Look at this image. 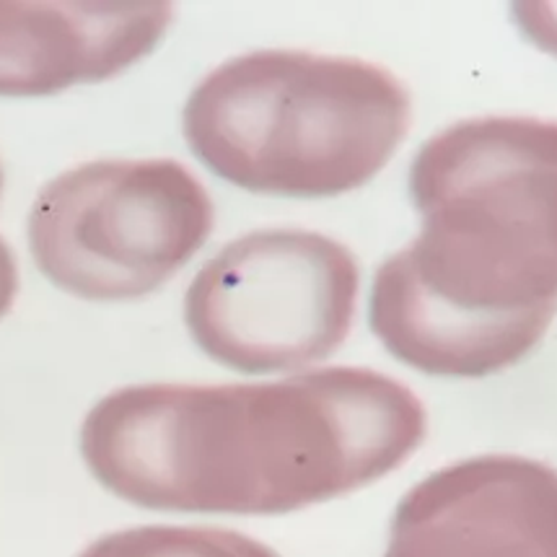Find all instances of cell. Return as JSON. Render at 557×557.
I'll use <instances>...</instances> for the list:
<instances>
[{
	"mask_svg": "<svg viewBox=\"0 0 557 557\" xmlns=\"http://www.w3.org/2000/svg\"><path fill=\"white\" fill-rule=\"evenodd\" d=\"M425 407L384 373L322 369L270 384H143L81 428L88 472L153 511L277 516L382 480L425 438Z\"/></svg>",
	"mask_w": 557,
	"mask_h": 557,
	"instance_id": "6da1fadb",
	"label": "cell"
},
{
	"mask_svg": "<svg viewBox=\"0 0 557 557\" xmlns=\"http://www.w3.org/2000/svg\"><path fill=\"white\" fill-rule=\"evenodd\" d=\"M410 197L423 228L376 270L373 335L428 376L524 361L557 314V122L446 127L412 161Z\"/></svg>",
	"mask_w": 557,
	"mask_h": 557,
	"instance_id": "7a4b0ae2",
	"label": "cell"
},
{
	"mask_svg": "<svg viewBox=\"0 0 557 557\" xmlns=\"http://www.w3.org/2000/svg\"><path fill=\"white\" fill-rule=\"evenodd\" d=\"M410 127V94L356 58L260 50L208 73L185 107L197 159L231 185L337 197L369 185Z\"/></svg>",
	"mask_w": 557,
	"mask_h": 557,
	"instance_id": "3957f363",
	"label": "cell"
},
{
	"mask_svg": "<svg viewBox=\"0 0 557 557\" xmlns=\"http://www.w3.org/2000/svg\"><path fill=\"white\" fill-rule=\"evenodd\" d=\"M210 231V195L176 161H91L37 195L29 249L65 294L131 301L172 281Z\"/></svg>",
	"mask_w": 557,
	"mask_h": 557,
	"instance_id": "277c9868",
	"label": "cell"
},
{
	"mask_svg": "<svg viewBox=\"0 0 557 557\" xmlns=\"http://www.w3.org/2000/svg\"><path fill=\"white\" fill-rule=\"evenodd\" d=\"M361 270L348 247L268 228L223 247L189 283L185 324L210 361L239 373L298 371L348 337Z\"/></svg>",
	"mask_w": 557,
	"mask_h": 557,
	"instance_id": "5b68a950",
	"label": "cell"
},
{
	"mask_svg": "<svg viewBox=\"0 0 557 557\" xmlns=\"http://www.w3.org/2000/svg\"><path fill=\"white\" fill-rule=\"evenodd\" d=\"M384 557H557V470L487 454L433 472L399 500Z\"/></svg>",
	"mask_w": 557,
	"mask_h": 557,
	"instance_id": "8992f818",
	"label": "cell"
},
{
	"mask_svg": "<svg viewBox=\"0 0 557 557\" xmlns=\"http://www.w3.org/2000/svg\"><path fill=\"white\" fill-rule=\"evenodd\" d=\"M172 3L0 0V97H50L97 84L161 42Z\"/></svg>",
	"mask_w": 557,
	"mask_h": 557,
	"instance_id": "52a82bcc",
	"label": "cell"
},
{
	"mask_svg": "<svg viewBox=\"0 0 557 557\" xmlns=\"http://www.w3.org/2000/svg\"><path fill=\"white\" fill-rule=\"evenodd\" d=\"M78 557H281L247 534L215 527H138L101 536Z\"/></svg>",
	"mask_w": 557,
	"mask_h": 557,
	"instance_id": "ba28073f",
	"label": "cell"
},
{
	"mask_svg": "<svg viewBox=\"0 0 557 557\" xmlns=\"http://www.w3.org/2000/svg\"><path fill=\"white\" fill-rule=\"evenodd\" d=\"M18 294V270L9 244L0 239V319L9 314Z\"/></svg>",
	"mask_w": 557,
	"mask_h": 557,
	"instance_id": "9c48e42d",
	"label": "cell"
},
{
	"mask_svg": "<svg viewBox=\"0 0 557 557\" xmlns=\"http://www.w3.org/2000/svg\"><path fill=\"white\" fill-rule=\"evenodd\" d=\"M0 193H3V166H0Z\"/></svg>",
	"mask_w": 557,
	"mask_h": 557,
	"instance_id": "30bf717a",
	"label": "cell"
}]
</instances>
